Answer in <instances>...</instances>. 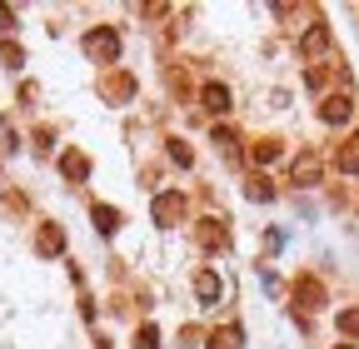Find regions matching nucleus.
<instances>
[{
    "mask_svg": "<svg viewBox=\"0 0 359 349\" xmlns=\"http://www.w3.org/2000/svg\"><path fill=\"white\" fill-rule=\"evenodd\" d=\"M334 324H339V334H344V339H359V310H354V304H349V310H339V320H334Z\"/></svg>",
    "mask_w": 359,
    "mask_h": 349,
    "instance_id": "nucleus-20",
    "label": "nucleus"
},
{
    "mask_svg": "<svg viewBox=\"0 0 359 349\" xmlns=\"http://www.w3.org/2000/svg\"><path fill=\"white\" fill-rule=\"evenodd\" d=\"M245 195H250V200H259V205H264V200H275V185H269V180H264V174H255V180H250V185H245Z\"/></svg>",
    "mask_w": 359,
    "mask_h": 349,
    "instance_id": "nucleus-21",
    "label": "nucleus"
},
{
    "mask_svg": "<svg viewBox=\"0 0 359 349\" xmlns=\"http://www.w3.org/2000/svg\"><path fill=\"white\" fill-rule=\"evenodd\" d=\"M100 95H105L110 105H125V100H135V75H130V70H110V75L100 80Z\"/></svg>",
    "mask_w": 359,
    "mask_h": 349,
    "instance_id": "nucleus-6",
    "label": "nucleus"
},
{
    "mask_svg": "<svg viewBox=\"0 0 359 349\" xmlns=\"http://www.w3.org/2000/svg\"><path fill=\"white\" fill-rule=\"evenodd\" d=\"M320 174H325V160L314 150H299L290 160V185H320Z\"/></svg>",
    "mask_w": 359,
    "mask_h": 349,
    "instance_id": "nucleus-5",
    "label": "nucleus"
},
{
    "mask_svg": "<svg viewBox=\"0 0 359 349\" xmlns=\"http://www.w3.org/2000/svg\"><path fill=\"white\" fill-rule=\"evenodd\" d=\"M195 245H200L205 254L230 249V225H224V220H215V214H205V220L195 225Z\"/></svg>",
    "mask_w": 359,
    "mask_h": 349,
    "instance_id": "nucleus-3",
    "label": "nucleus"
},
{
    "mask_svg": "<svg viewBox=\"0 0 359 349\" xmlns=\"http://www.w3.org/2000/svg\"><path fill=\"white\" fill-rule=\"evenodd\" d=\"M334 165H339L344 174H359V135H349V140L334 150Z\"/></svg>",
    "mask_w": 359,
    "mask_h": 349,
    "instance_id": "nucleus-13",
    "label": "nucleus"
},
{
    "mask_svg": "<svg viewBox=\"0 0 359 349\" xmlns=\"http://www.w3.org/2000/svg\"><path fill=\"white\" fill-rule=\"evenodd\" d=\"M280 155H285V145H280L275 135H264V140H255V145H250V160H255V165H275Z\"/></svg>",
    "mask_w": 359,
    "mask_h": 349,
    "instance_id": "nucleus-11",
    "label": "nucleus"
},
{
    "mask_svg": "<svg viewBox=\"0 0 359 349\" xmlns=\"http://www.w3.org/2000/svg\"><path fill=\"white\" fill-rule=\"evenodd\" d=\"M35 249H40L45 259H55V254H65V230H60V225H50V220H45V225L35 230Z\"/></svg>",
    "mask_w": 359,
    "mask_h": 349,
    "instance_id": "nucleus-10",
    "label": "nucleus"
},
{
    "mask_svg": "<svg viewBox=\"0 0 359 349\" xmlns=\"http://www.w3.org/2000/svg\"><path fill=\"white\" fill-rule=\"evenodd\" d=\"M195 294H200V304H215L219 299V275L215 270H200L195 275Z\"/></svg>",
    "mask_w": 359,
    "mask_h": 349,
    "instance_id": "nucleus-15",
    "label": "nucleus"
},
{
    "mask_svg": "<svg viewBox=\"0 0 359 349\" xmlns=\"http://www.w3.org/2000/svg\"><path fill=\"white\" fill-rule=\"evenodd\" d=\"M215 145H219V150H235V130L219 125V130H215Z\"/></svg>",
    "mask_w": 359,
    "mask_h": 349,
    "instance_id": "nucleus-23",
    "label": "nucleus"
},
{
    "mask_svg": "<svg viewBox=\"0 0 359 349\" xmlns=\"http://www.w3.org/2000/svg\"><path fill=\"white\" fill-rule=\"evenodd\" d=\"M135 349H160V329L155 324H140V329H135Z\"/></svg>",
    "mask_w": 359,
    "mask_h": 349,
    "instance_id": "nucleus-22",
    "label": "nucleus"
},
{
    "mask_svg": "<svg viewBox=\"0 0 359 349\" xmlns=\"http://www.w3.org/2000/svg\"><path fill=\"white\" fill-rule=\"evenodd\" d=\"M290 299H294V310L299 315H314V310H325V280H314V275H299L290 285Z\"/></svg>",
    "mask_w": 359,
    "mask_h": 349,
    "instance_id": "nucleus-2",
    "label": "nucleus"
},
{
    "mask_svg": "<svg viewBox=\"0 0 359 349\" xmlns=\"http://www.w3.org/2000/svg\"><path fill=\"white\" fill-rule=\"evenodd\" d=\"M325 50H330V30H325L320 20H314V25L299 35V55H304L309 65H320V55H325Z\"/></svg>",
    "mask_w": 359,
    "mask_h": 349,
    "instance_id": "nucleus-8",
    "label": "nucleus"
},
{
    "mask_svg": "<svg viewBox=\"0 0 359 349\" xmlns=\"http://www.w3.org/2000/svg\"><path fill=\"white\" fill-rule=\"evenodd\" d=\"M11 25H15V11H11V6H0V30H11Z\"/></svg>",
    "mask_w": 359,
    "mask_h": 349,
    "instance_id": "nucleus-24",
    "label": "nucleus"
},
{
    "mask_svg": "<svg viewBox=\"0 0 359 349\" xmlns=\"http://www.w3.org/2000/svg\"><path fill=\"white\" fill-rule=\"evenodd\" d=\"M334 349H359V344H334Z\"/></svg>",
    "mask_w": 359,
    "mask_h": 349,
    "instance_id": "nucleus-25",
    "label": "nucleus"
},
{
    "mask_svg": "<svg viewBox=\"0 0 359 349\" xmlns=\"http://www.w3.org/2000/svg\"><path fill=\"white\" fill-rule=\"evenodd\" d=\"M60 174H65V180H75V185H80L85 174H90V160H85L80 150H65V155H60Z\"/></svg>",
    "mask_w": 359,
    "mask_h": 349,
    "instance_id": "nucleus-12",
    "label": "nucleus"
},
{
    "mask_svg": "<svg viewBox=\"0 0 359 349\" xmlns=\"http://www.w3.org/2000/svg\"><path fill=\"white\" fill-rule=\"evenodd\" d=\"M90 220H95L100 235H115V230H120V210H115V205H95V210H90Z\"/></svg>",
    "mask_w": 359,
    "mask_h": 349,
    "instance_id": "nucleus-14",
    "label": "nucleus"
},
{
    "mask_svg": "<svg viewBox=\"0 0 359 349\" xmlns=\"http://www.w3.org/2000/svg\"><path fill=\"white\" fill-rule=\"evenodd\" d=\"M200 105L210 115H230V85H224V80H205L200 85Z\"/></svg>",
    "mask_w": 359,
    "mask_h": 349,
    "instance_id": "nucleus-9",
    "label": "nucleus"
},
{
    "mask_svg": "<svg viewBox=\"0 0 359 349\" xmlns=\"http://www.w3.org/2000/svg\"><path fill=\"white\" fill-rule=\"evenodd\" d=\"M330 75H344V70H334V65H325V60L304 70V80H309V90H325V85H330Z\"/></svg>",
    "mask_w": 359,
    "mask_h": 349,
    "instance_id": "nucleus-16",
    "label": "nucleus"
},
{
    "mask_svg": "<svg viewBox=\"0 0 359 349\" xmlns=\"http://www.w3.org/2000/svg\"><path fill=\"white\" fill-rule=\"evenodd\" d=\"M185 210H190V200L180 195V190H160V195H155V205H150L155 225H180V220H185Z\"/></svg>",
    "mask_w": 359,
    "mask_h": 349,
    "instance_id": "nucleus-4",
    "label": "nucleus"
},
{
    "mask_svg": "<svg viewBox=\"0 0 359 349\" xmlns=\"http://www.w3.org/2000/svg\"><path fill=\"white\" fill-rule=\"evenodd\" d=\"M80 46H85V55L95 60V65H115L120 60V30L115 25H90Z\"/></svg>",
    "mask_w": 359,
    "mask_h": 349,
    "instance_id": "nucleus-1",
    "label": "nucleus"
},
{
    "mask_svg": "<svg viewBox=\"0 0 359 349\" xmlns=\"http://www.w3.org/2000/svg\"><path fill=\"white\" fill-rule=\"evenodd\" d=\"M0 65H11V70H20V65H25V50L15 46V40H0Z\"/></svg>",
    "mask_w": 359,
    "mask_h": 349,
    "instance_id": "nucleus-19",
    "label": "nucleus"
},
{
    "mask_svg": "<svg viewBox=\"0 0 359 349\" xmlns=\"http://www.w3.org/2000/svg\"><path fill=\"white\" fill-rule=\"evenodd\" d=\"M349 115H354V95L349 90H334V95L320 100V120L325 125H349Z\"/></svg>",
    "mask_w": 359,
    "mask_h": 349,
    "instance_id": "nucleus-7",
    "label": "nucleus"
},
{
    "mask_svg": "<svg viewBox=\"0 0 359 349\" xmlns=\"http://www.w3.org/2000/svg\"><path fill=\"white\" fill-rule=\"evenodd\" d=\"M210 349H240V329H235V324L215 329V334H210Z\"/></svg>",
    "mask_w": 359,
    "mask_h": 349,
    "instance_id": "nucleus-18",
    "label": "nucleus"
},
{
    "mask_svg": "<svg viewBox=\"0 0 359 349\" xmlns=\"http://www.w3.org/2000/svg\"><path fill=\"white\" fill-rule=\"evenodd\" d=\"M165 145H170V160H175V165H195V150H190V140H180V135H170Z\"/></svg>",
    "mask_w": 359,
    "mask_h": 349,
    "instance_id": "nucleus-17",
    "label": "nucleus"
}]
</instances>
